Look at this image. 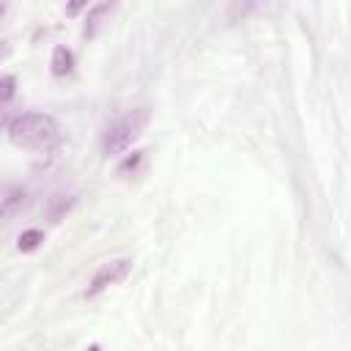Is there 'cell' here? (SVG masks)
<instances>
[{
    "label": "cell",
    "mask_w": 351,
    "mask_h": 351,
    "mask_svg": "<svg viewBox=\"0 0 351 351\" xmlns=\"http://www.w3.org/2000/svg\"><path fill=\"white\" fill-rule=\"evenodd\" d=\"M5 129H8L11 143H16V145H22V148H27V151H41V154L55 151V148L60 145V140H63L60 123H58L52 115L36 112V110L19 112L16 118L8 121Z\"/></svg>",
    "instance_id": "6da1fadb"
},
{
    "label": "cell",
    "mask_w": 351,
    "mask_h": 351,
    "mask_svg": "<svg viewBox=\"0 0 351 351\" xmlns=\"http://www.w3.org/2000/svg\"><path fill=\"white\" fill-rule=\"evenodd\" d=\"M148 121H151L148 107H134V110L118 115V118L104 129V134H101V151H104L107 156H115V154L126 151V148L143 134V129L148 126Z\"/></svg>",
    "instance_id": "7a4b0ae2"
},
{
    "label": "cell",
    "mask_w": 351,
    "mask_h": 351,
    "mask_svg": "<svg viewBox=\"0 0 351 351\" xmlns=\"http://www.w3.org/2000/svg\"><path fill=\"white\" fill-rule=\"evenodd\" d=\"M129 271H132V261L129 258H115L110 263H101L96 269V274L90 277V285L85 288V296H96V293L107 291L110 285H118L121 280H126Z\"/></svg>",
    "instance_id": "3957f363"
},
{
    "label": "cell",
    "mask_w": 351,
    "mask_h": 351,
    "mask_svg": "<svg viewBox=\"0 0 351 351\" xmlns=\"http://www.w3.org/2000/svg\"><path fill=\"white\" fill-rule=\"evenodd\" d=\"M49 66H52V74H58V77L69 74L71 66H74V55H71V49L63 47V44L55 47V49H52V60H49Z\"/></svg>",
    "instance_id": "277c9868"
},
{
    "label": "cell",
    "mask_w": 351,
    "mask_h": 351,
    "mask_svg": "<svg viewBox=\"0 0 351 351\" xmlns=\"http://www.w3.org/2000/svg\"><path fill=\"white\" fill-rule=\"evenodd\" d=\"M71 206H74V195H55V197L49 200V206H47V217H49L52 222H58Z\"/></svg>",
    "instance_id": "5b68a950"
},
{
    "label": "cell",
    "mask_w": 351,
    "mask_h": 351,
    "mask_svg": "<svg viewBox=\"0 0 351 351\" xmlns=\"http://www.w3.org/2000/svg\"><path fill=\"white\" fill-rule=\"evenodd\" d=\"M25 203V189L22 186H8L3 195V217H11L16 211V206Z\"/></svg>",
    "instance_id": "8992f818"
},
{
    "label": "cell",
    "mask_w": 351,
    "mask_h": 351,
    "mask_svg": "<svg viewBox=\"0 0 351 351\" xmlns=\"http://www.w3.org/2000/svg\"><path fill=\"white\" fill-rule=\"evenodd\" d=\"M41 241H44V233L38 228H30V230H22L19 233L16 247H19V252H33L36 247H41Z\"/></svg>",
    "instance_id": "52a82bcc"
},
{
    "label": "cell",
    "mask_w": 351,
    "mask_h": 351,
    "mask_svg": "<svg viewBox=\"0 0 351 351\" xmlns=\"http://www.w3.org/2000/svg\"><path fill=\"white\" fill-rule=\"evenodd\" d=\"M112 11V3H99V5H90L88 8V25H85V33L90 36L93 30H96V25L101 22V16L104 14H110Z\"/></svg>",
    "instance_id": "ba28073f"
},
{
    "label": "cell",
    "mask_w": 351,
    "mask_h": 351,
    "mask_svg": "<svg viewBox=\"0 0 351 351\" xmlns=\"http://www.w3.org/2000/svg\"><path fill=\"white\" fill-rule=\"evenodd\" d=\"M14 88H16V80H14L11 74H3V77H0V101H3V104H8V101L14 99Z\"/></svg>",
    "instance_id": "9c48e42d"
},
{
    "label": "cell",
    "mask_w": 351,
    "mask_h": 351,
    "mask_svg": "<svg viewBox=\"0 0 351 351\" xmlns=\"http://www.w3.org/2000/svg\"><path fill=\"white\" fill-rule=\"evenodd\" d=\"M140 162H143V151H134L132 156H126V159L121 162V167H118V173H121V176H123V173H134Z\"/></svg>",
    "instance_id": "30bf717a"
},
{
    "label": "cell",
    "mask_w": 351,
    "mask_h": 351,
    "mask_svg": "<svg viewBox=\"0 0 351 351\" xmlns=\"http://www.w3.org/2000/svg\"><path fill=\"white\" fill-rule=\"evenodd\" d=\"M85 351H101V348H99V346H96V343H93V346H88V348H85Z\"/></svg>",
    "instance_id": "8fae6325"
}]
</instances>
